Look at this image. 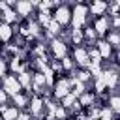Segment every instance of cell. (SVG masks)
Instances as JSON below:
<instances>
[{
    "label": "cell",
    "mask_w": 120,
    "mask_h": 120,
    "mask_svg": "<svg viewBox=\"0 0 120 120\" xmlns=\"http://www.w3.org/2000/svg\"><path fill=\"white\" fill-rule=\"evenodd\" d=\"M54 21L62 26V24H66L68 21H69V11H68V8L66 6H62V8H58L56 11H54Z\"/></svg>",
    "instance_id": "6da1fadb"
}]
</instances>
